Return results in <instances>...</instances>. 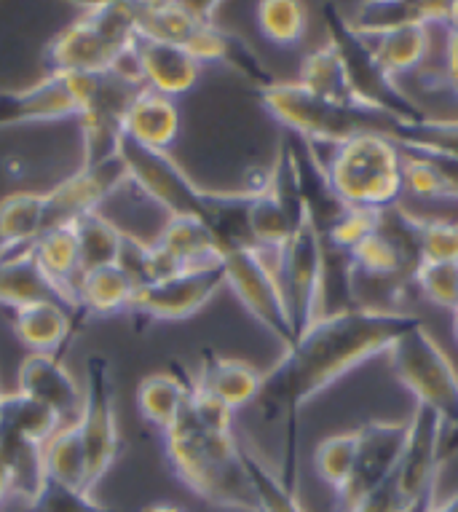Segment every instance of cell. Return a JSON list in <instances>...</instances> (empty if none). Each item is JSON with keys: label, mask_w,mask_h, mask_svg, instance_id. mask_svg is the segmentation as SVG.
Masks as SVG:
<instances>
[{"label": "cell", "mask_w": 458, "mask_h": 512, "mask_svg": "<svg viewBox=\"0 0 458 512\" xmlns=\"http://www.w3.org/2000/svg\"><path fill=\"white\" fill-rule=\"evenodd\" d=\"M400 151L421 153L458 164V118H421L416 124H392L384 132Z\"/></svg>", "instance_id": "obj_32"}, {"label": "cell", "mask_w": 458, "mask_h": 512, "mask_svg": "<svg viewBox=\"0 0 458 512\" xmlns=\"http://www.w3.org/2000/svg\"><path fill=\"white\" fill-rule=\"evenodd\" d=\"M180 110L172 97L142 89L124 116V135L142 148L167 153L180 137Z\"/></svg>", "instance_id": "obj_23"}, {"label": "cell", "mask_w": 458, "mask_h": 512, "mask_svg": "<svg viewBox=\"0 0 458 512\" xmlns=\"http://www.w3.org/2000/svg\"><path fill=\"white\" fill-rule=\"evenodd\" d=\"M78 118V100L67 76H49L27 89L0 92V129Z\"/></svg>", "instance_id": "obj_19"}, {"label": "cell", "mask_w": 458, "mask_h": 512, "mask_svg": "<svg viewBox=\"0 0 458 512\" xmlns=\"http://www.w3.org/2000/svg\"><path fill=\"white\" fill-rule=\"evenodd\" d=\"M140 512H185V510H183V507H177V504L156 502V504H148V507H142Z\"/></svg>", "instance_id": "obj_48"}, {"label": "cell", "mask_w": 458, "mask_h": 512, "mask_svg": "<svg viewBox=\"0 0 458 512\" xmlns=\"http://www.w3.org/2000/svg\"><path fill=\"white\" fill-rule=\"evenodd\" d=\"M421 258L434 263H458V223L421 218Z\"/></svg>", "instance_id": "obj_43"}, {"label": "cell", "mask_w": 458, "mask_h": 512, "mask_svg": "<svg viewBox=\"0 0 458 512\" xmlns=\"http://www.w3.org/2000/svg\"><path fill=\"white\" fill-rule=\"evenodd\" d=\"M346 258V287L351 306L357 309L362 295H394L400 298L413 285V274L421 266V215L402 204L375 212L373 231L343 255Z\"/></svg>", "instance_id": "obj_3"}, {"label": "cell", "mask_w": 458, "mask_h": 512, "mask_svg": "<svg viewBox=\"0 0 458 512\" xmlns=\"http://www.w3.org/2000/svg\"><path fill=\"white\" fill-rule=\"evenodd\" d=\"M118 159L124 161L129 183L164 207L169 218L207 220L209 191L193 183L169 153L142 148L124 135L118 145Z\"/></svg>", "instance_id": "obj_11"}, {"label": "cell", "mask_w": 458, "mask_h": 512, "mask_svg": "<svg viewBox=\"0 0 458 512\" xmlns=\"http://www.w3.org/2000/svg\"><path fill=\"white\" fill-rule=\"evenodd\" d=\"M134 33L153 38V41L172 43L180 49L191 51L196 35L204 25L188 11L185 3H172V0H132L129 3Z\"/></svg>", "instance_id": "obj_25"}, {"label": "cell", "mask_w": 458, "mask_h": 512, "mask_svg": "<svg viewBox=\"0 0 458 512\" xmlns=\"http://www.w3.org/2000/svg\"><path fill=\"white\" fill-rule=\"evenodd\" d=\"M242 443V440H239ZM242 459L247 478L252 483L255 499H258V512H306V507L298 502L295 488H290L271 467H268L250 443H242Z\"/></svg>", "instance_id": "obj_39"}, {"label": "cell", "mask_w": 458, "mask_h": 512, "mask_svg": "<svg viewBox=\"0 0 458 512\" xmlns=\"http://www.w3.org/2000/svg\"><path fill=\"white\" fill-rule=\"evenodd\" d=\"M193 381L207 395L220 400L228 411H239L244 405L258 400L260 387H263V373L258 368H252L250 362L223 357V354L212 352V349H204L199 373H196Z\"/></svg>", "instance_id": "obj_21"}, {"label": "cell", "mask_w": 458, "mask_h": 512, "mask_svg": "<svg viewBox=\"0 0 458 512\" xmlns=\"http://www.w3.org/2000/svg\"><path fill=\"white\" fill-rule=\"evenodd\" d=\"M193 378L188 373H150L140 381L137 387V411L148 424L159 427L161 432L172 427L177 413L183 408L185 397L191 392Z\"/></svg>", "instance_id": "obj_33"}, {"label": "cell", "mask_w": 458, "mask_h": 512, "mask_svg": "<svg viewBox=\"0 0 458 512\" xmlns=\"http://www.w3.org/2000/svg\"><path fill=\"white\" fill-rule=\"evenodd\" d=\"M445 435H448L445 421L424 405H416V411L408 419V440L402 448L400 464L392 475L394 491L405 507L440 486Z\"/></svg>", "instance_id": "obj_15"}, {"label": "cell", "mask_w": 458, "mask_h": 512, "mask_svg": "<svg viewBox=\"0 0 458 512\" xmlns=\"http://www.w3.org/2000/svg\"><path fill=\"white\" fill-rule=\"evenodd\" d=\"M325 169L333 191L349 207L386 210L400 204L405 194L402 151L381 132H365L335 145Z\"/></svg>", "instance_id": "obj_4"}, {"label": "cell", "mask_w": 458, "mask_h": 512, "mask_svg": "<svg viewBox=\"0 0 458 512\" xmlns=\"http://www.w3.org/2000/svg\"><path fill=\"white\" fill-rule=\"evenodd\" d=\"M137 285L121 266H102L86 271L78 282V306L86 319L126 314Z\"/></svg>", "instance_id": "obj_28"}, {"label": "cell", "mask_w": 458, "mask_h": 512, "mask_svg": "<svg viewBox=\"0 0 458 512\" xmlns=\"http://www.w3.org/2000/svg\"><path fill=\"white\" fill-rule=\"evenodd\" d=\"M30 303H59L86 322L84 314H78L73 303L67 301V295L38 269L30 252H14L0 258V306L22 309Z\"/></svg>", "instance_id": "obj_24"}, {"label": "cell", "mask_w": 458, "mask_h": 512, "mask_svg": "<svg viewBox=\"0 0 458 512\" xmlns=\"http://www.w3.org/2000/svg\"><path fill=\"white\" fill-rule=\"evenodd\" d=\"M220 287H225L223 263L209 266V269L180 271V274H172L159 282L137 287L126 314L145 319V322L188 319L204 309Z\"/></svg>", "instance_id": "obj_13"}, {"label": "cell", "mask_w": 458, "mask_h": 512, "mask_svg": "<svg viewBox=\"0 0 458 512\" xmlns=\"http://www.w3.org/2000/svg\"><path fill=\"white\" fill-rule=\"evenodd\" d=\"M84 408H81V435L86 443V491L102 480V475L116 464L124 451L121 432H118L116 413V384L113 370L105 354L94 352L84 365Z\"/></svg>", "instance_id": "obj_10"}, {"label": "cell", "mask_w": 458, "mask_h": 512, "mask_svg": "<svg viewBox=\"0 0 458 512\" xmlns=\"http://www.w3.org/2000/svg\"><path fill=\"white\" fill-rule=\"evenodd\" d=\"M354 454H357V429L354 432H343V435L325 437L317 445V451H314L317 475L333 488L335 496L341 494L346 483H349Z\"/></svg>", "instance_id": "obj_41"}, {"label": "cell", "mask_w": 458, "mask_h": 512, "mask_svg": "<svg viewBox=\"0 0 458 512\" xmlns=\"http://www.w3.org/2000/svg\"><path fill=\"white\" fill-rule=\"evenodd\" d=\"M453 454H458V427L450 429L448 435H445V443H442V459Z\"/></svg>", "instance_id": "obj_46"}, {"label": "cell", "mask_w": 458, "mask_h": 512, "mask_svg": "<svg viewBox=\"0 0 458 512\" xmlns=\"http://www.w3.org/2000/svg\"><path fill=\"white\" fill-rule=\"evenodd\" d=\"M413 287L424 301L437 309L456 311L458 309V263H434L421 261L413 274Z\"/></svg>", "instance_id": "obj_42"}, {"label": "cell", "mask_w": 458, "mask_h": 512, "mask_svg": "<svg viewBox=\"0 0 458 512\" xmlns=\"http://www.w3.org/2000/svg\"><path fill=\"white\" fill-rule=\"evenodd\" d=\"M134 35L129 3H89L84 14L49 43V76L124 68Z\"/></svg>", "instance_id": "obj_5"}, {"label": "cell", "mask_w": 458, "mask_h": 512, "mask_svg": "<svg viewBox=\"0 0 458 512\" xmlns=\"http://www.w3.org/2000/svg\"><path fill=\"white\" fill-rule=\"evenodd\" d=\"M432 512H458V491H453L450 496H445L442 502H434Z\"/></svg>", "instance_id": "obj_47"}, {"label": "cell", "mask_w": 458, "mask_h": 512, "mask_svg": "<svg viewBox=\"0 0 458 512\" xmlns=\"http://www.w3.org/2000/svg\"><path fill=\"white\" fill-rule=\"evenodd\" d=\"M41 467L43 475H49L51 480L86 491V443L78 421L70 427L57 429L49 437V443L43 445L41 451Z\"/></svg>", "instance_id": "obj_35"}, {"label": "cell", "mask_w": 458, "mask_h": 512, "mask_svg": "<svg viewBox=\"0 0 458 512\" xmlns=\"http://www.w3.org/2000/svg\"><path fill=\"white\" fill-rule=\"evenodd\" d=\"M43 234V194L19 191L0 202V258L27 252Z\"/></svg>", "instance_id": "obj_31"}, {"label": "cell", "mask_w": 458, "mask_h": 512, "mask_svg": "<svg viewBox=\"0 0 458 512\" xmlns=\"http://www.w3.org/2000/svg\"><path fill=\"white\" fill-rule=\"evenodd\" d=\"M156 247L167 252L169 261L180 271L209 269L223 261L215 234L204 220L196 218H169L156 239Z\"/></svg>", "instance_id": "obj_26"}, {"label": "cell", "mask_w": 458, "mask_h": 512, "mask_svg": "<svg viewBox=\"0 0 458 512\" xmlns=\"http://www.w3.org/2000/svg\"><path fill=\"white\" fill-rule=\"evenodd\" d=\"M258 30L268 43L279 49H292L309 30V11L298 0H263L255 9Z\"/></svg>", "instance_id": "obj_38"}, {"label": "cell", "mask_w": 458, "mask_h": 512, "mask_svg": "<svg viewBox=\"0 0 458 512\" xmlns=\"http://www.w3.org/2000/svg\"><path fill=\"white\" fill-rule=\"evenodd\" d=\"M453 336H456V344H458V309L453 311Z\"/></svg>", "instance_id": "obj_49"}, {"label": "cell", "mask_w": 458, "mask_h": 512, "mask_svg": "<svg viewBox=\"0 0 458 512\" xmlns=\"http://www.w3.org/2000/svg\"><path fill=\"white\" fill-rule=\"evenodd\" d=\"M445 30L448 33H458V0L448 3V11H445Z\"/></svg>", "instance_id": "obj_45"}, {"label": "cell", "mask_w": 458, "mask_h": 512, "mask_svg": "<svg viewBox=\"0 0 458 512\" xmlns=\"http://www.w3.org/2000/svg\"><path fill=\"white\" fill-rule=\"evenodd\" d=\"M22 512H121L116 507H105V504L94 502L92 494L70 488L65 483L51 480L43 475L38 480L35 491L25 499Z\"/></svg>", "instance_id": "obj_40"}, {"label": "cell", "mask_w": 458, "mask_h": 512, "mask_svg": "<svg viewBox=\"0 0 458 512\" xmlns=\"http://www.w3.org/2000/svg\"><path fill=\"white\" fill-rule=\"evenodd\" d=\"M359 35L365 38L381 70L394 81L421 68L432 49V25H424V22H408V25Z\"/></svg>", "instance_id": "obj_22"}, {"label": "cell", "mask_w": 458, "mask_h": 512, "mask_svg": "<svg viewBox=\"0 0 458 512\" xmlns=\"http://www.w3.org/2000/svg\"><path fill=\"white\" fill-rule=\"evenodd\" d=\"M27 252L35 258L38 269L67 295V301L73 303L75 311L81 314V306H78L81 261H78V244H75L73 226L46 231V234L35 239V244Z\"/></svg>", "instance_id": "obj_27"}, {"label": "cell", "mask_w": 458, "mask_h": 512, "mask_svg": "<svg viewBox=\"0 0 458 512\" xmlns=\"http://www.w3.org/2000/svg\"><path fill=\"white\" fill-rule=\"evenodd\" d=\"M327 38L338 46L349 84L357 94L359 108L375 116H384L394 124H416L424 118V110L405 97L394 78H389L375 62L365 38L338 14L335 6H327Z\"/></svg>", "instance_id": "obj_9"}, {"label": "cell", "mask_w": 458, "mask_h": 512, "mask_svg": "<svg viewBox=\"0 0 458 512\" xmlns=\"http://www.w3.org/2000/svg\"><path fill=\"white\" fill-rule=\"evenodd\" d=\"M418 322L421 319L402 311H325L284 349L274 368L263 373L255 405L266 421H287L284 472L279 475L287 486L295 488L298 480V416L303 405L375 354L389 352V346Z\"/></svg>", "instance_id": "obj_1"}, {"label": "cell", "mask_w": 458, "mask_h": 512, "mask_svg": "<svg viewBox=\"0 0 458 512\" xmlns=\"http://www.w3.org/2000/svg\"><path fill=\"white\" fill-rule=\"evenodd\" d=\"M448 3H408V0H378V3H359L346 17L359 33H373L386 27L424 22V25H445Z\"/></svg>", "instance_id": "obj_34"}, {"label": "cell", "mask_w": 458, "mask_h": 512, "mask_svg": "<svg viewBox=\"0 0 458 512\" xmlns=\"http://www.w3.org/2000/svg\"><path fill=\"white\" fill-rule=\"evenodd\" d=\"M9 322L27 349L57 357L84 328V319L59 303H30L22 309H9Z\"/></svg>", "instance_id": "obj_20"}, {"label": "cell", "mask_w": 458, "mask_h": 512, "mask_svg": "<svg viewBox=\"0 0 458 512\" xmlns=\"http://www.w3.org/2000/svg\"><path fill=\"white\" fill-rule=\"evenodd\" d=\"M129 65L145 89L172 97V100L191 92L201 76V62L191 51L172 46V43L153 41L145 35H134Z\"/></svg>", "instance_id": "obj_17"}, {"label": "cell", "mask_w": 458, "mask_h": 512, "mask_svg": "<svg viewBox=\"0 0 458 512\" xmlns=\"http://www.w3.org/2000/svg\"><path fill=\"white\" fill-rule=\"evenodd\" d=\"M405 191L432 202H458V164L402 151Z\"/></svg>", "instance_id": "obj_37"}, {"label": "cell", "mask_w": 458, "mask_h": 512, "mask_svg": "<svg viewBox=\"0 0 458 512\" xmlns=\"http://www.w3.org/2000/svg\"><path fill=\"white\" fill-rule=\"evenodd\" d=\"M57 429H62L57 413L35 403L33 397L14 392L0 400V437H11L30 448H43Z\"/></svg>", "instance_id": "obj_30"}, {"label": "cell", "mask_w": 458, "mask_h": 512, "mask_svg": "<svg viewBox=\"0 0 458 512\" xmlns=\"http://www.w3.org/2000/svg\"><path fill=\"white\" fill-rule=\"evenodd\" d=\"M298 84L303 89H309L311 94H317L322 100H330L343 108H359L357 94L351 89L346 68H343L341 51L330 38H327L317 51H311L309 57L303 59L300 65Z\"/></svg>", "instance_id": "obj_29"}, {"label": "cell", "mask_w": 458, "mask_h": 512, "mask_svg": "<svg viewBox=\"0 0 458 512\" xmlns=\"http://www.w3.org/2000/svg\"><path fill=\"white\" fill-rule=\"evenodd\" d=\"M0 400H3V395H0Z\"/></svg>", "instance_id": "obj_50"}, {"label": "cell", "mask_w": 458, "mask_h": 512, "mask_svg": "<svg viewBox=\"0 0 458 512\" xmlns=\"http://www.w3.org/2000/svg\"><path fill=\"white\" fill-rule=\"evenodd\" d=\"M75 244H78V261H81V274L102 266H116L121 255V236L124 231L97 212H86L73 223Z\"/></svg>", "instance_id": "obj_36"}, {"label": "cell", "mask_w": 458, "mask_h": 512, "mask_svg": "<svg viewBox=\"0 0 458 512\" xmlns=\"http://www.w3.org/2000/svg\"><path fill=\"white\" fill-rule=\"evenodd\" d=\"M126 183L129 177L124 161L118 156L100 167H81L65 183L54 185L49 194H43V234L54 228L73 226L86 212H97V207Z\"/></svg>", "instance_id": "obj_16"}, {"label": "cell", "mask_w": 458, "mask_h": 512, "mask_svg": "<svg viewBox=\"0 0 458 512\" xmlns=\"http://www.w3.org/2000/svg\"><path fill=\"white\" fill-rule=\"evenodd\" d=\"M164 451L177 480L199 499L220 510L258 512L234 432V411L196 387V381L172 427L164 429Z\"/></svg>", "instance_id": "obj_2"}, {"label": "cell", "mask_w": 458, "mask_h": 512, "mask_svg": "<svg viewBox=\"0 0 458 512\" xmlns=\"http://www.w3.org/2000/svg\"><path fill=\"white\" fill-rule=\"evenodd\" d=\"M220 263L225 271V285L234 290L239 303L250 311V317L260 328L268 330L287 349L295 336L284 309L282 290L276 282L274 255H266L258 247H242V250H225Z\"/></svg>", "instance_id": "obj_12"}, {"label": "cell", "mask_w": 458, "mask_h": 512, "mask_svg": "<svg viewBox=\"0 0 458 512\" xmlns=\"http://www.w3.org/2000/svg\"><path fill=\"white\" fill-rule=\"evenodd\" d=\"M19 392L57 413L62 427H70L81 419L84 389L57 354H27L19 368Z\"/></svg>", "instance_id": "obj_18"}, {"label": "cell", "mask_w": 458, "mask_h": 512, "mask_svg": "<svg viewBox=\"0 0 458 512\" xmlns=\"http://www.w3.org/2000/svg\"><path fill=\"white\" fill-rule=\"evenodd\" d=\"M442 81L458 100V33L445 38V62H442Z\"/></svg>", "instance_id": "obj_44"}, {"label": "cell", "mask_w": 458, "mask_h": 512, "mask_svg": "<svg viewBox=\"0 0 458 512\" xmlns=\"http://www.w3.org/2000/svg\"><path fill=\"white\" fill-rule=\"evenodd\" d=\"M274 271L292 336L298 338L325 314V244L309 215H303L287 244L276 252Z\"/></svg>", "instance_id": "obj_8"}, {"label": "cell", "mask_w": 458, "mask_h": 512, "mask_svg": "<svg viewBox=\"0 0 458 512\" xmlns=\"http://www.w3.org/2000/svg\"><path fill=\"white\" fill-rule=\"evenodd\" d=\"M405 440H408V421L373 419L357 429V454H354L351 478L341 494L335 496L338 512H349L362 496L392 480Z\"/></svg>", "instance_id": "obj_14"}, {"label": "cell", "mask_w": 458, "mask_h": 512, "mask_svg": "<svg viewBox=\"0 0 458 512\" xmlns=\"http://www.w3.org/2000/svg\"><path fill=\"white\" fill-rule=\"evenodd\" d=\"M260 105L276 124L290 129L298 140L311 145H341L365 132H381L394 124L389 118L375 116L367 110L343 108L330 100H322L298 81H271L258 89Z\"/></svg>", "instance_id": "obj_6"}, {"label": "cell", "mask_w": 458, "mask_h": 512, "mask_svg": "<svg viewBox=\"0 0 458 512\" xmlns=\"http://www.w3.org/2000/svg\"><path fill=\"white\" fill-rule=\"evenodd\" d=\"M389 365L402 387L445 421V427H458V370L437 338L418 322L389 346Z\"/></svg>", "instance_id": "obj_7"}]
</instances>
